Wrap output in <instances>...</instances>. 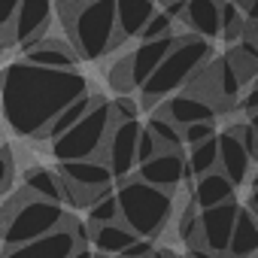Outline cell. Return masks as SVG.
Returning <instances> with one entry per match:
<instances>
[{
    "label": "cell",
    "instance_id": "obj_37",
    "mask_svg": "<svg viewBox=\"0 0 258 258\" xmlns=\"http://www.w3.org/2000/svg\"><path fill=\"white\" fill-rule=\"evenodd\" d=\"M249 210L258 213V188H252V195H249Z\"/></svg>",
    "mask_w": 258,
    "mask_h": 258
},
{
    "label": "cell",
    "instance_id": "obj_18",
    "mask_svg": "<svg viewBox=\"0 0 258 258\" xmlns=\"http://www.w3.org/2000/svg\"><path fill=\"white\" fill-rule=\"evenodd\" d=\"M158 0H115V19H118V34L121 40H131L140 37L146 22L152 19V13Z\"/></svg>",
    "mask_w": 258,
    "mask_h": 258
},
{
    "label": "cell",
    "instance_id": "obj_36",
    "mask_svg": "<svg viewBox=\"0 0 258 258\" xmlns=\"http://www.w3.org/2000/svg\"><path fill=\"white\" fill-rule=\"evenodd\" d=\"M240 106H243L246 112H258V82H252V88H249V91L243 94Z\"/></svg>",
    "mask_w": 258,
    "mask_h": 258
},
{
    "label": "cell",
    "instance_id": "obj_34",
    "mask_svg": "<svg viewBox=\"0 0 258 258\" xmlns=\"http://www.w3.org/2000/svg\"><path fill=\"white\" fill-rule=\"evenodd\" d=\"M152 252H155L152 237H134V243L127 246L121 255H124V258H140V255H152Z\"/></svg>",
    "mask_w": 258,
    "mask_h": 258
},
{
    "label": "cell",
    "instance_id": "obj_8",
    "mask_svg": "<svg viewBox=\"0 0 258 258\" xmlns=\"http://www.w3.org/2000/svg\"><path fill=\"white\" fill-rule=\"evenodd\" d=\"M140 131H143V124L137 118H124V121L112 124V131L106 137V146H103V158L112 167L115 182L127 179L137 170V140H140Z\"/></svg>",
    "mask_w": 258,
    "mask_h": 258
},
{
    "label": "cell",
    "instance_id": "obj_14",
    "mask_svg": "<svg viewBox=\"0 0 258 258\" xmlns=\"http://www.w3.org/2000/svg\"><path fill=\"white\" fill-rule=\"evenodd\" d=\"M158 112H164L167 118H173L182 127V124H191V121L213 118L216 115V103L207 100L198 91H176V94H170L167 100L158 103Z\"/></svg>",
    "mask_w": 258,
    "mask_h": 258
},
{
    "label": "cell",
    "instance_id": "obj_40",
    "mask_svg": "<svg viewBox=\"0 0 258 258\" xmlns=\"http://www.w3.org/2000/svg\"><path fill=\"white\" fill-rule=\"evenodd\" d=\"M64 4H70V7H85V4H91V0H64Z\"/></svg>",
    "mask_w": 258,
    "mask_h": 258
},
{
    "label": "cell",
    "instance_id": "obj_30",
    "mask_svg": "<svg viewBox=\"0 0 258 258\" xmlns=\"http://www.w3.org/2000/svg\"><path fill=\"white\" fill-rule=\"evenodd\" d=\"M216 137V127H213V118H204V121H191V124H182V143L195 146V143H204Z\"/></svg>",
    "mask_w": 258,
    "mask_h": 258
},
{
    "label": "cell",
    "instance_id": "obj_23",
    "mask_svg": "<svg viewBox=\"0 0 258 258\" xmlns=\"http://www.w3.org/2000/svg\"><path fill=\"white\" fill-rule=\"evenodd\" d=\"M94 103H97V97H94V94H88V91H85V94H79L76 100H70V103H67V106L52 118V124L46 127V140H55L58 134H64V131H67V127H73V124H76V121H79V118H82Z\"/></svg>",
    "mask_w": 258,
    "mask_h": 258
},
{
    "label": "cell",
    "instance_id": "obj_17",
    "mask_svg": "<svg viewBox=\"0 0 258 258\" xmlns=\"http://www.w3.org/2000/svg\"><path fill=\"white\" fill-rule=\"evenodd\" d=\"M234 182H231V176L225 173V170H207V173H201L198 176V182H195V191H191V201L198 204V210H204V207H216V204H222V201H231L234 198Z\"/></svg>",
    "mask_w": 258,
    "mask_h": 258
},
{
    "label": "cell",
    "instance_id": "obj_24",
    "mask_svg": "<svg viewBox=\"0 0 258 258\" xmlns=\"http://www.w3.org/2000/svg\"><path fill=\"white\" fill-rule=\"evenodd\" d=\"M210 70H213V85H216V97H222L225 103L237 100V91H240V76H237L234 64H231L228 58H222V61L210 64Z\"/></svg>",
    "mask_w": 258,
    "mask_h": 258
},
{
    "label": "cell",
    "instance_id": "obj_2",
    "mask_svg": "<svg viewBox=\"0 0 258 258\" xmlns=\"http://www.w3.org/2000/svg\"><path fill=\"white\" fill-rule=\"evenodd\" d=\"M118 219L137 237H158L173 216V191L158 188L140 176L118 179Z\"/></svg>",
    "mask_w": 258,
    "mask_h": 258
},
{
    "label": "cell",
    "instance_id": "obj_16",
    "mask_svg": "<svg viewBox=\"0 0 258 258\" xmlns=\"http://www.w3.org/2000/svg\"><path fill=\"white\" fill-rule=\"evenodd\" d=\"M182 22H188L198 37L216 40L222 34V0H185Z\"/></svg>",
    "mask_w": 258,
    "mask_h": 258
},
{
    "label": "cell",
    "instance_id": "obj_22",
    "mask_svg": "<svg viewBox=\"0 0 258 258\" xmlns=\"http://www.w3.org/2000/svg\"><path fill=\"white\" fill-rule=\"evenodd\" d=\"M25 185L31 188V195L37 198H49V201H61V204H70V188L64 182L61 173H52L46 167H31L28 176H25Z\"/></svg>",
    "mask_w": 258,
    "mask_h": 258
},
{
    "label": "cell",
    "instance_id": "obj_35",
    "mask_svg": "<svg viewBox=\"0 0 258 258\" xmlns=\"http://www.w3.org/2000/svg\"><path fill=\"white\" fill-rule=\"evenodd\" d=\"M112 109H115V121H124V118H137V103L134 100H127V97H118L112 100Z\"/></svg>",
    "mask_w": 258,
    "mask_h": 258
},
{
    "label": "cell",
    "instance_id": "obj_21",
    "mask_svg": "<svg viewBox=\"0 0 258 258\" xmlns=\"http://www.w3.org/2000/svg\"><path fill=\"white\" fill-rule=\"evenodd\" d=\"M258 252V213L255 210H243L237 213V222H234V234H231V243H228V255H255Z\"/></svg>",
    "mask_w": 258,
    "mask_h": 258
},
{
    "label": "cell",
    "instance_id": "obj_41",
    "mask_svg": "<svg viewBox=\"0 0 258 258\" xmlns=\"http://www.w3.org/2000/svg\"><path fill=\"white\" fill-rule=\"evenodd\" d=\"M252 127L258 131V112H252Z\"/></svg>",
    "mask_w": 258,
    "mask_h": 258
},
{
    "label": "cell",
    "instance_id": "obj_10",
    "mask_svg": "<svg viewBox=\"0 0 258 258\" xmlns=\"http://www.w3.org/2000/svg\"><path fill=\"white\" fill-rule=\"evenodd\" d=\"M85 252V243L76 237V231L67 225V216L58 228L22 243L13 255H40V258H73V255H82Z\"/></svg>",
    "mask_w": 258,
    "mask_h": 258
},
{
    "label": "cell",
    "instance_id": "obj_12",
    "mask_svg": "<svg viewBox=\"0 0 258 258\" xmlns=\"http://www.w3.org/2000/svg\"><path fill=\"white\" fill-rule=\"evenodd\" d=\"M137 176L152 182V185H158V188L176 191L182 185V179L188 176V164H185L179 149H158L152 158L137 164Z\"/></svg>",
    "mask_w": 258,
    "mask_h": 258
},
{
    "label": "cell",
    "instance_id": "obj_25",
    "mask_svg": "<svg viewBox=\"0 0 258 258\" xmlns=\"http://www.w3.org/2000/svg\"><path fill=\"white\" fill-rule=\"evenodd\" d=\"M219 164V134L204 140V143H195L191 146V155H188V173L201 176L207 170H213Z\"/></svg>",
    "mask_w": 258,
    "mask_h": 258
},
{
    "label": "cell",
    "instance_id": "obj_20",
    "mask_svg": "<svg viewBox=\"0 0 258 258\" xmlns=\"http://www.w3.org/2000/svg\"><path fill=\"white\" fill-rule=\"evenodd\" d=\"M134 231L127 228L121 219H112V222H100V225H91V243L103 252V255H121L127 246L134 243Z\"/></svg>",
    "mask_w": 258,
    "mask_h": 258
},
{
    "label": "cell",
    "instance_id": "obj_27",
    "mask_svg": "<svg viewBox=\"0 0 258 258\" xmlns=\"http://www.w3.org/2000/svg\"><path fill=\"white\" fill-rule=\"evenodd\" d=\"M243 28H246L243 10L234 4V0H222V37L228 43H234V40L243 37Z\"/></svg>",
    "mask_w": 258,
    "mask_h": 258
},
{
    "label": "cell",
    "instance_id": "obj_39",
    "mask_svg": "<svg viewBox=\"0 0 258 258\" xmlns=\"http://www.w3.org/2000/svg\"><path fill=\"white\" fill-rule=\"evenodd\" d=\"M234 4H237V7H240V10H243V13H246V10H249V7H252V0H234Z\"/></svg>",
    "mask_w": 258,
    "mask_h": 258
},
{
    "label": "cell",
    "instance_id": "obj_1",
    "mask_svg": "<svg viewBox=\"0 0 258 258\" xmlns=\"http://www.w3.org/2000/svg\"><path fill=\"white\" fill-rule=\"evenodd\" d=\"M88 88V79L76 67H43L25 58L4 70L0 112L19 137L46 140V127L52 124V118Z\"/></svg>",
    "mask_w": 258,
    "mask_h": 258
},
{
    "label": "cell",
    "instance_id": "obj_19",
    "mask_svg": "<svg viewBox=\"0 0 258 258\" xmlns=\"http://www.w3.org/2000/svg\"><path fill=\"white\" fill-rule=\"evenodd\" d=\"M25 58L34 64H43V67H64V70L76 67V52L55 37H40L37 43L25 46Z\"/></svg>",
    "mask_w": 258,
    "mask_h": 258
},
{
    "label": "cell",
    "instance_id": "obj_5",
    "mask_svg": "<svg viewBox=\"0 0 258 258\" xmlns=\"http://www.w3.org/2000/svg\"><path fill=\"white\" fill-rule=\"evenodd\" d=\"M115 124V109L109 100L97 97V103L73 124L64 134H58L52 140V155L58 161H73V158H88V155H100L103 158V146L106 137Z\"/></svg>",
    "mask_w": 258,
    "mask_h": 258
},
{
    "label": "cell",
    "instance_id": "obj_42",
    "mask_svg": "<svg viewBox=\"0 0 258 258\" xmlns=\"http://www.w3.org/2000/svg\"><path fill=\"white\" fill-rule=\"evenodd\" d=\"M0 91H4V73H0Z\"/></svg>",
    "mask_w": 258,
    "mask_h": 258
},
{
    "label": "cell",
    "instance_id": "obj_31",
    "mask_svg": "<svg viewBox=\"0 0 258 258\" xmlns=\"http://www.w3.org/2000/svg\"><path fill=\"white\" fill-rule=\"evenodd\" d=\"M158 149H164V146L158 143V137L149 131V127H143V131H140V140H137V164H143L146 158H152Z\"/></svg>",
    "mask_w": 258,
    "mask_h": 258
},
{
    "label": "cell",
    "instance_id": "obj_38",
    "mask_svg": "<svg viewBox=\"0 0 258 258\" xmlns=\"http://www.w3.org/2000/svg\"><path fill=\"white\" fill-rule=\"evenodd\" d=\"M7 46H10V40H7V34H4V31H0V55H4V49H7Z\"/></svg>",
    "mask_w": 258,
    "mask_h": 258
},
{
    "label": "cell",
    "instance_id": "obj_11",
    "mask_svg": "<svg viewBox=\"0 0 258 258\" xmlns=\"http://www.w3.org/2000/svg\"><path fill=\"white\" fill-rule=\"evenodd\" d=\"M240 207L231 201H222L216 207H204L201 210V243L210 252H228L231 234H234V222H237Z\"/></svg>",
    "mask_w": 258,
    "mask_h": 258
},
{
    "label": "cell",
    "instance_id": "obj_32",
    "mask_svg": "<svg viewBox=\"0 0 258 258\" xmlns=\"http://www.w3.org/2000/svg\"><path fill=\"white\" fill-rule=\"evenodd\" d=\"M13 185V152L10 146H0V195Z\"/></svg>",
    "mask_w": 258,
    "mask_h": 258
},
{
    "label": "cell",
    "instance_id": "obj_3",
    "mask_svg": "<svg viewBox=\"0 0 258 258\" xmlns=\"http://www.w3.org/2000/svg\"><path fill=\"white\" fill-rule=\"evenodd\" d=\"M213 58V46L207 37H176L173 49L164 55V61L155 67V73L140 85L143 88V106H158L170 94H176L188 79Z\"/></svg>",
    "mask_w": 258,
    "mask_h": 258
},
{
    "label": "cell",
    "instance_id": "obj_33",
    "mask_svg": "<svg viewBox=\"0 0 258 258\" xmlns=\"http://www.w3.org/2000/svg\"><path fill=\"white\" fill-rule=\"evenodd\" d=\"M19 4L22 0H0V31H10L13 22H16V13H19Z\"/></svg>",
    "mask_w": 258,
    "mask_h": 258
},
{
    "label": "cell",
    "instance_id": "obj_6",
    "mask_svg": "<svg viewBox=\"0 0 258 258\" xmlns=\"http://www.w3.org/2000/svg\"><path fill=\"white\" fill-rule=\"evenodd\" d=\"M64 216H67V213H64V204H61V201L37 198V195H31V188H28L25 201L7 216L4 255H13L22 243L34 240V237H40V234H46V231H52V228H58V225L64 222Z\"/></svg>",
    "mask_w": 258,
    "mask_h": 258
},
{
    "label": "cell",
    "instance_id": "obj_28",
    "mask_svg": "<svg viewBox=\"0 0 258 258\" xmlns=\"http://www.w3.org/2000/svg\"><path fill=\"white\" fill-rule=\"evenodd\" d=\"M112 219H118V198H115V191L109 188V191H103L97 201L88 204V222H91V225H100V222H112Z\"/></svg>",
    "mask_w": 258,
    "mask_h": 258
},
{
    "label": "cell",
    "instance_id": "obj_26",
    "mask_svg": "<svg viewBox=\"0 0 258 258\" xmlns=\"http://www.w3.org/2000/svg\"><path fill=\"white\" fill-rule=\"evenodd\" d=\"M146 127L158 137V143H161L164 149H179V146H182V127H179L173 118H167L164 112H155Z\"/></svg>",
    "mask_w": 258,
    "mask_h": 258
},
{
    "label": "cell",
    "instance_id": "obj_7",
    "mask_svg": "<svg viewBox=\"0 0 258 258\" xmlns=\"http://www.w3.org/2000/svg\"><path fill=\"white\" fill-rule=\"evenodd\" d=\"M58 173L64 176V182H67V188H70V207H88V204L97 201L103 191H109L112 182H115L112 167H109L106 158H100V155L73 158V161H58Z\"/></svg>",
    "mask_w": 258,
    "mask_h": 258
},
{
    "label": "cell",
    "instance_id": "obj_15",
    "mask_svg": "<svg viewBox=\"0 0 258 258\" xmlns=\"http://www.w3.org/2000/svg\"><path fill=\"white\" fill-rule=\"evenodd\" d=\"M249 161H252V155L243 146V140L237 137L234 127H228L225 134H219V170H225L234 185H240L249 176Z\"/></svg>",
    "mask_w": 258,
    "mask_h": 258
},
{
    "label": "cell",
    "instance_id": "obj_9",
    "mask_svg": "<svg viewBox=\"0 0 258 258\" xmlns=\"http://www.w3.org/2000/svg\"><path fill=\"white\" fill-rule=\"evenodd\" d=\"M52 16H55V0H22L16 22L7 31V40L19 43L22 49L37 43L40 37H46V31L52 25Z\"/></svg>",
    "mask_w": 258,
    "mask_h": 258
},
{
    "label": "cell",
    "instance_id": "obj_4",
    "mask_svg": "<svg viewBox=\"0 0 258 258\" xmlns=\"http://www.w3.org/2000/svg\"><path fill=\"white\" fill-rule=\"evenodd\" d=\"M67 31L79 58H88V61L103 58L106 52H112V46L121 43L115 0H91L85 7H76L73 19L67 22Z\"/></svg>",
    "mask_w": 258,
    "mask_h": 258
},
{
    "label": "cell",
    "instance_id": "obj_29",
    "mask_svg": "<svg viewBox=\"0 0 258 258\" xmlns=\"http://www.w3.org/2000/svg\"><path fill=\"white\" fill-rule=\"evenodd\" d=\"M173 31V16L167 13V10H155L152 13V19L146 22V28H143V34H140V40H152V37H164V34H170Z\"/></svg>",
    "mask_w": 258,
    "mask_h": 258
},
{
    "label": "cell",
    "instance_id": "obj_13",
    "mask_svg": "<svg viewBox=\"0 0 258 258\" xmlns=\"http://www.w3.org/2000/svg\"><path fill=\"white\" fill-rule=\"evenodd\" d=\"M176 43V34H164V37H152V40H143L131 55H127V88H140L152 73L155 67L164 61V55L173 49Z\"/></svg>",
    "mask_w": 258,
    "mask_h": 258
}]
</instances>
